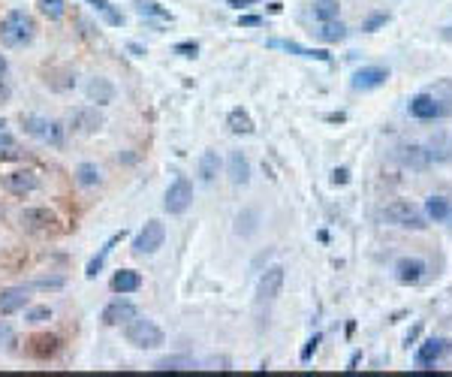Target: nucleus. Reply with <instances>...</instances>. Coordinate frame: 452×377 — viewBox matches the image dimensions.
I'll return each mask as SVG.
<instances>
[{"label": "nucleus", "mask_w": 452, "mask_h": 377, "mask_svg": "<svg viewBox=\"0 0 452 377\" xmlns=\"http://www.w3.org/2000/svg\"><path fill=\"white\" fill-rule=\"evenodd\" d=\"M33 37H37V22L24 10H12L3 15V22H0V42H3V46L21 49V46H28Z\"/></svg>", "instance_id": "obj_1"}, {"label": "nucleus", "mask_w": 452, "mask_h": 377, "mask_svg": "<svg viewBox=\"0 0 452 377\" xmlns=\"http://www.w3.org/2000/svg\"><path fill=\"white\" fill-rule=\"evenodd\" d=\"M124 338H127V344H133L139 350H154V347H160L163 341V329L157 326L154 320H148V317H136L127 323V329H124Z\"/></svg>", "instance_id": "obj_2"}, {"label": "nucleus", "mask_w": 452, "mask_h": 377, "mask_svg": "<svg viewBox=\"0 0 452 377\" xmlns=\"http://www.w3.org/2000/svg\"><path fill=\"white\" fill-rule=\"evenodd\" d=\"M163 242H166V226L160 221H148L133 239V253H139V257H142V253L151 257V253H157L163 248Z\"/></svg>", "instance_id": "obj_3"}, {"label": "nucleus", "mask_w": 452, "mask_h": 377, "mask_svg": "<svg viewBox=\"0 0 452 377\" xmlns=\"http://www.w3.org/2000/svg\"><path fill=\"white\" fill-rule=\"evenodd\" d=\"M190 203H193V184H190V178H184V175H178V178L169 184L163 208H166L169 215H184Z\"/></svg>", "instance_id": "obj_4"}, {"label": "nucleus", "mask_w": 452, "mask_h": 377, "mask_svg": "<svg viewBox=\"0 0 452 377\" xmlns=\"http://www.w3.org/2000/svg\"><path fill=\"white\" fill-rule=\"evenodd\" d=\"M383 221L392 226H407V230H425V217L416 212L410 203H392L383 208Z\"/></svg>", "instance_id": "obj_5"}, {"label": "nucleus", "mask_w": 452, "mask_h": 377, "mask_svg": "<svg viewBox=\"0 0 452 377\" xmlns=\"http://www.w3.org/2000/svg\"><path fill=\"white\" fill-rule=\"evenodd\" d=\"M136 305L133 302H127V299H115V302H109L106 308H103V323L106 326H127L130 320L136 317Z\"/></svg>", "instance_id": "obj_6"}, {"label": "nucleus", "mask_w": 452, "mask_h": 377, "mask_svg": "<svg viewBox=\"0 0 452 377\" xmlns=\"http://www.w3.org/2000/svg\"><path fill=\"white\" fill-rule=\"evenodd\" d=\"M389 78L386 67H362L353 73V87L356 91H374V87H383Z\"/></svg>", "instance_id": "obj_7"}, {"label": "nucleus", "mask_w": 452, "mask_h": 377, "mask_svg": "<svg viewBox=\"0 0 452 377\" xmlns=\"http://www.w3.org/2000/svg\"><path fill=\"white\" fill-rule=\"evenodd\" d=\"M69 127H73L76 133H82V136H91V133H97V130L103 127V115L97 109L82 106V109H76L73 115H69Z\"/></svg>", "instance_id": "obj_8"}, {"label": "nucleus", "mask_w": 452, "mask_h": 377, "mask_svg": "<svg viewBox=\"0 0 452 377\" xmlns=\"http://www.w3.org/2000/svg\"><path fill=\"white\" fill-rule=\"evenodd\" d=\"M55 224H58V217H55V212H49V208H24L21 212V226L28 233H49Z\"/></svg>", "instance_id": "obj_9"}, {"label": "nucleus", "mask_w": 452, "mask_h": 377, "mask_svg": "<svg viewBox=\"0 0 452 377\" xmlns=\"http://www.w3.org/2000/svg\"><path fill=\"white\" fill-rule=\"evenodd\" d=\"M3 184H6V190H10V194H19V196L40 190V178H37V172H31V169H15V172H10L3 178Z\"/></svg>", "instance_id": "obj_10"}, {"label": "nucleus", "mask_w": 452, "mask_h": 377, "mask_svg": "<svg viewBox=\"0 0 452 377\" xmlns=\"http://www.w3.org/2000/svg\"><path fill=\"white\" fill-rule=\"evenodd\" d=\"M284 290V266H268L259 275V299H277Z\"/></svg>", "instance_id": "obj_11"}, {"label": "nucleus", "mask_w": 452, "mask_h": 377, "mask_svg": "<svg viewBox=\"0 0 452 377\" xmlns=\"http://www.w3.org/2000/svg\"><path fill=\"white\" fill-rule=\"evenodd\" d=\"M28 302H31L28 287H6V290H0V314H15L28 308Z\"/></svg>", "instance_id": "obj_12"}, {"label": "nucleus", "mask_w": 452, "mask_h": 377, "mask_svg": "<svg viewBox=\"0 0 452 377\" xmlns=\"http://www.w3.org/2000/svg\"><path fill=\"white\" fill-rule=\"evenodd\" d=\"M446 350H449V341L446 338H428V341H422L419 350H416V365L428 368V365L437 362V359L446 353Z\"/></svg>", "instance_id": "obj_13"}, {"label": "nucleus", "mask_w": 452, "mask_h": 377, "mask_svg": "<svg viewBox=\"0 0 452 377\" xmlns=\"http://www.w3.org/2000/svg\"><path fill=\"white\" fill-rule=\"evenodd\" d=\"M85 94H88V100L97 103V106H109V103L115 100V85L103 76H94L91 82L85 85Z\"/></svg>", "instance_id": "obj_14"}, {"label": "nucleus", "mask_w": 452, "mask_h": 377, "mask_svg": "<svg viewBox=\"0 0 452 377\" xmlns=\"http://www.w3.org/2000/svg\"><path fill=\"white\" fill-rule=\"evenodd\" d=\"M410 115L419 118V121H431V118H440L443 109L431 94H416V97L410 100Z\"/></svg>", "instance_id": "obj_15"}, {"label": "nucleus", "mask_w": 452, "mask_h": 377, "mask_svg": "<svg viewBox=\"0 0 452 377\" xmlns=\"http://www.w3.org/2000/svg\"><path fill=\"white\" fill-rule=\"evenodd\" d=\"M425 275V262L416 260V257H404L395 262V278L401 280V284H419Z\"/></svg>", "instance_id": "obj_16"}, {"label": "nucleus", "mask_w": 452, "mask_h": 377, "mask_svg": "<svg viewBox=\"0 0 452 377\" xmlns=\"http://www.w3.org/2000/svg\"><path fill=\"white\" fill-rule=\"evenodd\" d=\"M226 172H229V181L238 184V187H245V184L250 181V163L247 157L241 151H232L229 160H226Z\"/></svg>", "instance_id": "obj_17"}, {"label": "nucleus", "mask_w": 452, "mask_h": 377, "mask_svg": "<svg viewBox=\"0 0 452 377\" xmlns=\"http://www.w3.org/2000/svg\"><path fill=\"white\" fill-rule=\"evenodd\" d=\"M139 287H142V275L139 271H133V269H118L115 275H112V290L115 293H136Z\"/></svg>", "instance_id": "obj_18"}, {"label": "nucleus", "mask_w": 452, "mask_h": 377, "mask_svg": "<svg viewBox=\"0 0 452 377\" xmlns=\"http://www.w3.org/2000/svg\"><path fill=\"white\" fill-rule=\"evenodd\" d=\"M28 350H31V356H37V359H49L60 350V338L58 335H33Z\"/></svg>", "instance_id": "obj_19"}, {"label": "nucleus", "mask_w": 452, "mask_h": 377, "mask_svg": "<svg viewBox=\"0 0 452 377\" xmlns=\"http://www.w3.org/2000/svg\"><path fill=\"white\" fill-rule=\"evenodd\" d=\"M124 235H127L124 230H121V233H115V235H112V239H109V242H106V244H103V248H100V253H97V257H94V260L88 262V269H85V275H88V278H97V275H100V269H103V266H106V260H109V253H112V251H115V244H118L121 239H124Z\"/></svg>", "instance_id": "obj_20"}, {"label": "nucleus", "mask_w": 452, "mask_h": 377, "mask_svg": "<svg viewBox=\"0 0 452 377\" xmlns=\"http://www.w3.org/2000/svg\"><path fill=\"white\" fill-rule=\"evenodd\" d=\"M226 127L236 136H250L254 133V118H250L245 109H232L229 115H226Z\"/></svg>", "instance_id": "obj_21"}, {"label": "nucleus", "mask_w": 452, "mask_h": 377, "mask_svg": "<svg viewBox=\"0 0 452 377\" xmlns=\"http://www.w3.org/2000/svg\"><path fill=\"white\" fill-rule=\"evenodd\" d=\"M21 127H24V133H28V136L42 139V142H46L49 130H51V121L42 118V115H21Z\"/></svg>", "instance_id": "obj_22"}, {"label": "nucleus", "mask_w": 452, "mask_h": 377, "mask_svg": "<svg viewBox=\"0 0 452 377\" xmlns=\"http://www.w3.org/2000/svg\"><path fill=\"white\" fill-rule=\"evenodd\" d=\"M217 172H220V157H217V151H202V157H199V178L205 184H211L217 178Z\"/></svg>", "instance_id": "obj_23"}, {"label": "nucleus", "mask_w": 452, "mask_h": 377, "mask_svg": "<svg viewBox=\"0 0 452 377\" xmlns=\"http://www.w3.org/2000/svg\"><path fill=\"white\" fill-rule=\"evenodd\" d=\"M272 49H286V51H293V55H302V58H314V60H329V55L323 49H305V46H299V42H284V40H272L268 42Z\"/></svg>", "instance_id": "obj_24"}, {"label": "nucleus", "mask_w": 452, "mask_h": 377, "mask_svg": "<svg viewBox=\"0 0 452 377\" xmlns=\"http://www.w3.org/2000/svg\"><path fill=\"white\" fill-rule=\"evenodd\" d=\"M85 3H91L94 10H97L103 19H106V24H112V28H121V24H124V15H121L115 6L109 3V0H85Z\"/></svg>", "instance_id": "obj_25"}, {"label": "nucleus", "mask_w": 452, "mask_h": 377, "mask_svg": "<svg viewBox=\"0 0 452 377\" xmlns=\"http://www.w3.org/2000/svg\"><path fill=\"white\" fill-rule=\"evenodd\" d=\"M136 12L145 15V19H160V22H172L169 10H163L160 3H154V0H136Z\"/></svg>", "instance_id": "obj_26"}, {"label": "nucleus", "mask_w": 452, "mask_h": 377, "mask_svg": "<svg viewBox=\"0 0 452 377\" xmlns=\"http://www.w3.org/2000/svg\"><path fill=\"white\" fill-rule=\"evenodd\" d=\"M344 37H347V28L338 19L320 24V40H323V42H341Z\"/></svg>", "instance_id": "obj_27"}, {"label": "nucleus", "mask_w": 452, "mask_h": 377, "mask_svg": "<svg viewBox=\"0 0 452 377\" xmlns=\"http://www.w3.org/2000/svg\"><path fill=\"white\" fill-rule=\"evenodd\" d=\"M76 181H79L82 187H97V184L103 181V175L94 163H82L79 169H76Z\"/></svg>", "instance_id": "obj_28"}, {"label": "nucleus", "mask_w": 452, "mask_h": 377, "mask_svg": "<svg viewBox=\"0 0 452 377\" xmlns=\"http://www.w3.org/2000/svg\"><path fill=\"white\" fill-rule=\"evenodd\" d=\"M190 368H193V362L184 356H166L160 362H154V371H190Z\"/></svg>", "instance_id": "obj_29"}, {"label": "nucleus", "mask_w": 452, "mask_h": 377, "mask_svg": "<svg viewBox=\"0 0 452 377\" xmlns=\"http://www.w3.org/2000/svg\"><path fill=\"white\" fill-rule=\"evenodd\" d=\"M425 212H428L431 221H446V217H449V203L443 196H428V203H425Z\"/></svg>", "instance_id": "obj_30"}, {"label": "nucleus", "mask_w": 452, "mask_h": 377, "mask_svg": "<svg viewBox=\"0 0 452 377\" xmlns=\"http://www.w3.org/2000/svg\"><path fill=\"white\" fill-rule=\"evenodd\" d=\"M40 12L46 15V19H51V22L64 19V12H67V0H40Z\"/></svg>", "instance_id": "obj_31"}, {"label": "nucleus", "mask_w": 452, "mask_h": 377, "mask_svg": "<svg viewBox=\"0 0 452 377\" xmlns=\"http://www.w3.org/2000/svg\"><path fill=\"white\" fill-rule=\"evenodd\" d=\"M401 160L410 163V166H416V169H422V166L428 163V151H425V148H419V145H410V148H404Z\"/></svg>", "instance_id": "obj_32"}, {"label": "nucleus", "mask_w": 452, "mask_h": 377, "mask_svg": "<svg viewBox=\"0 0 452 377\" xmlns=\"http://www.w3.org/2000/svg\"><path fill=\"white\" fill-rule=\"evenodd\" d=\"M314 15L320 22H332V19H338V3L335 0H320L314 6Z\"/></svg>", "instance_id": "obj_33"}, {"label": "nucleus", "mask_w": 452, "mask_h": 377, "mask_svg": "<svg viewBox=\"0 0 452 377\" xmlns=\"http://www.w3.org/2000/svg\"><path fill=\"white\" fill-rule=\"evenodd\" d=\"M320 341H323V335H320V332H314V335H311V338H308V344H305V347H302V353H299V359H302V362H308V359H311V356H314V353H317V347H320Z\"/></svg>", "instance_id": "obj_34"}, {"label": "nucleus", "mask_w": 452, "mask_h": 377, "mask_svg": "<svg viewBox=\"0 0 452 377\" xmlns=\"http://www.w3.org/2000/svg\"><path fill=\"white\" fill-rule=\"evenodd\" d=\"M46 320H51V308H49V305H37V308L28 311V323H46Z\"/></svg>", "instance_id": "obj_35"}, {"label": "nucleus", "mask_w": 452, "mask_h": 377, "mask_svg": "<svg viewBox=\"0 0 452 377\" xmlns=\"http://www.w3.org/2000/svg\"><path fill=\"white\" fill-rule=\"evenodd\" d=\"M175 55H181V58H196L199 55V46H196V42H178Z\"/></svg>", "instance_id": "obj_36"}, {"label": "nucleus", "mask_w": 452, "mask_h": 377, "mask_svg": "<svg viewBox=\"0 0 452 377\" xmlns=\"http://www.w3.org/2000/svg\"><path fill=\"white\" fill-rule=\"evenodd\" d=\"M33 287H40V290H58V287H64V278H49V280H37Z\"/></svg>", "instance_id": "obj_37"}, {"label": "nucleus", "mask_w": 452, "mask_h": 377, "mask_svg": "<svg viewBox=\"0 0 452 377\" xmlns=\"http://www.w3.org/2000/svg\"><path fill=\"white\" fill-rule=\"evenodd\" d=\"M12 148H15V139L6 130H0V151H12Z\"/></svg>", "instance_id": "obj_38"}, {"label": "nucleus", "mask_w": 452, "mask_h": 377, "mask_svg": "<svg viewBox=\"0 0 452 377\" xmlns=\"http://www.w3.org/2000/svg\"><path fill=\"white\" fill-rule=\"evenodd\" d=\"M238 24H241V28H259V24H263V19H259V15H241Z\"/></svg>", "instance_id": "obj_39"}, {"label": "nucleus", "mask_w": 452, "mask_h": 377, "mask_svg": "<svg viewBox=\"0 0 452 377\" xmlns=\"http://www.w3.org/2000/svg\"><path fill=\"white\" fill-rule=\"evenodd\" d=\"M386 22H389V15H374V19L365 22V31H377L380 24H386Z\"/></svg>", "instance_id": "obj_40"}, {"label": "nucleus", "mask_w": 452, "mask_h": 377, "mask_svg": "<svg viewBox=\"0 0 452 377\" xmlns=\"http://www.w3.org/2000/svg\"><path fill=\"white\" fill-rule=\"evenodd\" d=\"M332 181H335V184H347V181H350V169H347V166L335 169V172H332Z\"/></svg>", "instance_id": "obj_41"}, {"label": "nucleus", "mask_w": 452, "mask_h": 377, "mask_svg": "<svg viewBox=\"0 0 452 377\" xmlns=\"http://www.w3.org/2000/svg\"><path fill=\"white\" fill-rule=\"evenodd\" d=\"M419 332H422V326H419V323H416V326H413L410 332H407V338H404V344H407V347H410V344H413V341H416V338H419Z\"/></svg>", "instance_id": "obj_42"}, {"label": "nucleus", "mask_w": 452, "mask_h": 377, "mask_svg": "<svg viewBox=\"0 0 452 377\" xmlns=\"http://www.w3.org/2000/svg\"><path fill=\"white\" fill-rule=\"evenodd\" d=\"M10 94H12V91H10V85H6L3 78H0V103H6V100H10Z\"/></svg>", "instance_id": "obj_43"}, {"label": "nucleus", "mask_w": 452, "mask_h": 377, "mask_svg": "<svg viewBox=\"0 0 452 377\" xmlns=\"http://www.w3.org/2000/svg\"><path fill=\"white\" fill-rule=\"evenodd\" d=\"M0 341H12V329L6 323H0Z\"/></svg>", "instance_id": "obj_44"}, {"label": "nucleus", "mask_w": 452, "mask_h": 377, "mask_svg": "<svg viewBox=\"0 0 452 377\" xmlns=\"http://www.w3.org/2000/svg\"><path fill=\"white\" fill-rule=\"evenodd\" d=\"M229 6H236V10H241V6H254L257 0H226Z\"/></svg>", "instance_id": "obj_45"}, {"label": "nucleus", "mask_w": 452, "mask_h": 377, "mask_svg": "<svg viewBox=\"0 0 452 377\" xmlns=\"http://www.w3.org/2000/svg\"><path fill=\"white\" fill-rule=\"evenodd\" d=\"M359 359H362V356H359V353H356V356L350 359V365H347V371H356V365H359Z\"/></svg>", "instance_id": "obj_46"}, {"label": "nucleus", "mask_w": 452, "mask_h": 377, "mask_svg": "<svg viewBox=\"0 0 452 377\" xmlns=\"http://www.w3.org/2000/svg\"><path fill=\"white\" fill-rule=\"evenodd\" d=\"M3 73H6V58L0 55V76H3Z\"/></svg>", "instance_id": "obj_47"}, {"label": "nucleus", "mask_w": 452, "mask_h": 377, "mask_svg": "<svg viewBox=\"0 0 452 377\" xmlns=\"http://www.w3.org/2000/svg\"><path fill=\"white\" fill-rule=\"evenodd\" d=\"M0 130H6V121L3 118H0Z\"/></svg>", "instance_id": "obj_48"}]
</instances>
